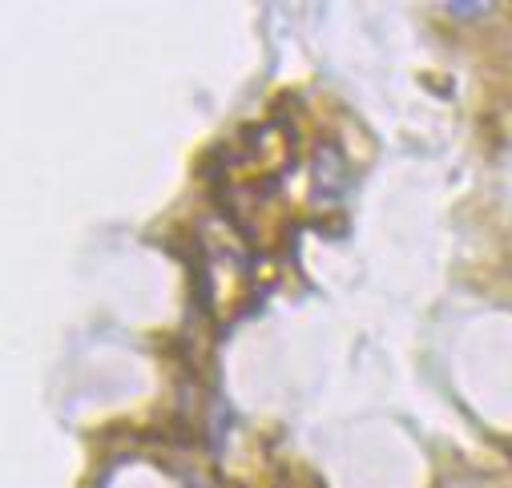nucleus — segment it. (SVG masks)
<instances>
[{"mask_svg":"<svg viewBox=\"0 0 512 488\" xmlns=\"http://www.w3.org/2000/svg\"><path fill=\"white\" fill-rule=\"evenodd\" d=\"M343 174H347L343 158H339L331 146H323V150L315 154V190H319V194H327V198L343 194Z\"/></svg>","mask_w":512,"mask_h":488,"instance_id":"1","label":"nucleus"},{"mask_svg":"<svg viewBox=\"0 0 512 488\" xmlns=\"http://www.w3.org/2000/svg\"><path fill=\"white\" fill-rule=\"evenodd\" d=\"M448 13H456L460 21H472V17L488 13V5H460V0H452V5H448Z\"/></svg>","mask_w":512,"mask_h":488,"instance_id":"2","label":"nucleus"}]
</instances>
